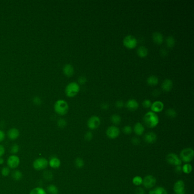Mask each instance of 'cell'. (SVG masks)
<instances>
[{
    "mask_svg": "<svg viewBox=\"0 0 194 194\" xmlns=\"http://www.w3.org/2000/svg\"><path fill=\"white\" fill-rule=\"evenodd\" d=\"M80 91V86L76 82L70 83L65 87V93L67 97L76 96Z\"/></svg>",
    "mask_w": 194,
    "mask_h": 194,
    "instance_id": "3",
    "label": "cell"
},
{
    "mask_svg": "<svg viewBox=\"0 0 194 194\" xmlns=\"http://www.w3.org/2000/svg\"><path fill=\"white\" fill-rule=\"evenodd\" d=\"M60 164L61 163L60 160L55 157H51L49 161V165L53 169L59 168L60 166Z\"/></svg>",
    "mask_w": 194,
    "mask_h": 194,
    "instance_id": "21",
    "label": "cell"
},
{
    "mask_svg": "<svg viewBox=\"0 0 194 194\" xmlns=\"http://www.w3.org/2000/svg\"><path fill=\"white\" fill-rule=\"evenodd\" d=\"M152 39L154 42L157 45H161L164 41L163 36L160 32H154L152 35Z\"/></svg>",
    "mask_w": 194,
    "mask_h": 194,
    "instance_id": "17",
    "label": "cell"
},
{
    "mask_svg": "<svg viewBox=\"0 0 194 194\" xmlns=\"http://www.w3.org/2000/svg\"><path fill=\"white\" fill-rule=\"evenodd\" d=\"M176 43L175 39L172 36H169L166 40V43L169 48H172L174 47Z\"/></svg>",
    "mask_w": 194,
    "mask_h": 194,
    "instance_id": "25",
    "label": "cell"
},
{
    "mask_svg": "<svg viewBox=\"0 0 194 194\" xmlns=\"http://www.w3.org/2000/svg\"><path fill=\"white\" fill-rule=\"evenodd\" d=\"M157 134L153 131L148 132L144 136V140L146 143L152 144L157 141Z\"/></svg>",
    "mask_w": 194,
    "mask_h": 194,
    "instance_id": "15",
    "label": "cell"
},
{
    "mask_svg": "<svg viewBox=\"0 0 194 194\" xmlns=\"http://www.w3.org/2000/svg\"><path fill=\"white\" fill-rule=\"evenodd\" d=\"M192 171H193V166L190 163H186L182 167V172L187 174L191 173Z\"/></svg>",
    "mask_w": 194,
    "mask_h": 194,
    "instance_id": "29",
    "label": "cell"
},
{
    "mask_svg": "<svg viewBox=\"0 0 194 194\" xmlns=\"http://www.w3.org/2000/svg\"><path fill=\"white\" fill-rule=\"evenodd\" d=\"M166 115L171 119H174L177 117V113L176 111L172 108H169L166 111Z\"/></svg>",
    "mask_w": 194,
    "mask_h": 194,
    "instance_id": "30",
    "label": "cell"
},
{
    "mask_svg": "<svg viewBox=\"0 0 194 194\" xmlns=\"http://www.w3.org/2000/svg\"><path fill=\"white\" fill-rule=\"evenodd\" d=\"M153 95L155 97H157L159 96V95H160V91L159 89H155L153 91Z\"/></svg>",
    "mask_w": 194,
    "mask_h": 194,
    "instance_id": "49",
    "label": "cell"
},
{
    "mask_svg": "<svg viewBox=\"0 0 194 194\" xmlns=\"http://www.w3.org/2000/svg\"><path fill=\"white\" fill-rule=\"evenodd\" d=\"M5 148L4 147L1 145H0V158L2 157V156L5 154Z\"/></svg>",
    "mask_w": 194,
    "mask_h": 194,
    "instance_id": "50",
    "label": "cell"
},
{
    "mask_svg": "<svg viewBox=\"0 0 194 194\" xmlns=\"http://www.w3.org/2000/svg\"><path fill=\"white\" fill-rule=\"evenodd\" d=\"M55 112L60 116H64L68 112L69 106L68 103L64 100H58L54 104Z\"/></svg>",
    "mask_w": 194,
    "mask_h": 194,
    "instance_id": "2",
    "label": "cell"
},
{
    "mask_svg": "<svg viewBox=\"0 0 194 194\" xmlns=\"http://www.w3.org/2000/svg\"><path fill=\"white\" fill-rule=\"evenodd\" d=\"M43 177L45 179L47 180H51L53 178V175L51 172L47 171L43 173Z\"/></svg>",
    "mask_w": 194,
    "mask_h": 194,
    "instance_id": "34",
    "label": "cell"
},
{
    "mask_svg": "<svg viewBox=\"0 0 194 194\" xmlns=\"http://www.w3.org/2000/svg\"><path fill=\"white\" fill-rule=\"evenodd\" d=\"M86 82H87V78L85 76H81L79 78V79H78V84L83 85V84H84Z\"/></svg>",
    "mask_w": 194,
    "mask_h": 194,
    "instance_id": "41",
    "label": "cell"
},
{
    "mask_svg": "<svg viewBox=\"0 0 194 194\" xmlns=\"http://www.w3.org/2000/svg\"><path fill=\"white\" fill-rule=\"evenodd\" d=\"M152 104V102L150 100L146 99L145 100H144L143 102H142V106L145 108H149L151 107Z\"/></svg>",
    "mask_w": 194,
    "mask_h": 194,
    "instance_id": "38",
    "label": "cell"
},
{
    "mask_svg": "<svg viewBox=\"0 0 194 194\" xmlns=\"http://www.w3.org/2000/svg\"><path fill=\"white\" fill-rule=\"evenodd\" d=\"M75 165L77 168L81 169L84 166V161L81 158H77L75 161Z\"/></svg>",
    "mask_w": 194,
    "mask_h": 194,
    "instance_id": "33",
    "label": "cell"
},
{
    "mask_svg": "<svg viewBox=\"0 0 194 194\" xmlns=\"http://www.w3.org/2000/svg\"></svg>",
    "mask_w": 194,
    "mask_h": 194,
    "instance_id": "53",
    "label": "cell"
},
{
    "mask_svg": "<svg viewBox=\"0 0 194 194\" xmlns=\"http://www.w3.org/2000/svg\"><path fill=\"white\" fill-rule=\"evenodd\" d=\"M160 54L163 57H166L168 55V52L165 49H162L160 51Z\"/></svg>",
    "mask_w": 194,
    "mask_h": 194,
    "instance_id": "47",
    "label": "cell"
},
{
    "mask_svg": "<svg viewBox=\"0 0 194 194\" xmlns=\"http://www.w3.org/2000/svg\"><path fill=\"white\" fill-rule=\"evenodd\" d=\"M47 193L49 194H58L59 190L57 186L50 185L47 187Z\"/></svg>",
    "mask_w": 194,
    "mask_h": 194,
    "instance_id": "27",
    "label": "cell"
},
{
    "mask_svg": "<svg viewBox=\"0 0 194 194\" xmlns=\"http://www.w3.org/2000/svg\"><path fill=\"white\" fill-rule=\"evenodd\" d=\"M166 160L169 164L174 166H179L182 164V161L180 158L177 155L172 153L168 154L166 157Z\"/></svg>",
    "mask_w": 194,
    "mask_h": 194,
    "instance_id": "7",
    "label": "cell"
},
{
    "mask_svg": "<svg viewBox=\"0 0 194 194\" xmlns=\"http://www.w3.org/2000/svg\"><path fill=\"white\" fill-rule=\"evenodd\" d=\"M33 102L35 105H40L42 103L41 99L39 97H34V98L33 99Z\"/></svg>",
    "mask_w": 194,
    "mask_h": 194,
    "instance_id": "45",
    "label": "cell"
},
{
    "mask_svg": "<svg viewBox=\"0 0 194 194\" xmlns=\"http://www.w3.org/2000/svg\"><path fill=\"white\" fill-rule=\"evenodd\" d=\"M126 107L130 111H135L139 107V104L135 99H129L126 103Z\"/></svg>",
    "mask_w": 194,
    "mask_h": 194,
    "instance_id": "14",
    "label": "cell"
},
{
    "mask_svg": "<svg viewBox=\"0 0 194 194\" xmlns=\"http://www.w3.org/2000/svg\"><path fill=\"white\" fill-rule=\"evenodd\" d=\"M122 131L125 134L128 135V134H130V133H131V132L133 131V129L129 125H126L123 128Z\"/></svg>",
    "mask_w": 194,
    "mask_h": 194,
    "instance_id": "36",
    "label": "cell"
},
{
    "mask_svg": "<svg viewBox=\"0 0 194 194\" xmlns=\"http://www.w3.org/2000/svg\"><path fill=\"white\" fill-rule=\"evenodd\" d=\"M30 194H47V193L41 187H35L31 191Z\"/></svg>",
    "mask_w": 194,
    "mask_h": 194,
    "instance_id": "31",
    "label": "cell"
},
{
    "mask_svg": "<svg viewBox=\"0 0 194 194\" xmlns=\"http://www.w3.org/2000/svg\"><path fill=\"white\" fill-rule=\"evenodd\" d=\"M131 143L134 145H138L140 144V140L137 137H133L131 139Z\"/></svg>",
    "mask_w": 194,
    "mask_h": 194,
    "instance_id": "43",
    "label": "cell"
},
{
    "mask_svg": "<svg viewBox=\"0 0 194 194\" xmlns=\"http://www.w3.org/2000/svg\"><path fill=\"white\" fill-rule=\"evenodd\" d=\"M145 190L141 187H138L135 190V194H145Z\"/></svg>",
    "mask_w": 194,
    "mask_h": 194,
    "instance_id": "42",
    "label": "cell"
},
{
    "mask_svg": "<svg viewBox=\"0 0 194 194\" xmlns=\"http://www.w3.org/2000/svg\"><path fill=\"white\" fill-rule=\"evenodd\" d=\"M175 172L178 174H181L182 172V167H181V165L175 166Z\"/></svg>",
    "mask_w": 194,
    "mask_h": 194,
    "instance_id": "46",
    "label": "cell"
},
{
    "mask_svg": "<svg viewBox=\"0 0 194 194\" xmlns=\"http://www.w3.org/2000/svg\"><path fill=\"white\" fill-rule=\"evenodd\" d=\"M146 82H147V84L150 86H155L158 84L159 80H158V78L156 76L152 75L147 79Z\"/></svg>",
    "mask_w": 194,
    "mask_h": 194,
    "instance_id": "22",
    "label": "cell"
},
{
    "mask_svg": "<svg viewBox=\"0 0 194 194\" xmlns=\"http://www.w3.org/2000/svg\"><path fill=\"white\" fill-rule=\"evenodd\" d=\"M138 41L134 36L128 35L123 40L124 46L128 49H134L137 46Z\"/></svg>",
    "mask_w": 194,
    "mask_h": 194,
    "instance_id": "5",
    "label": "cell"
},
{
    "mask_svg": "<svg viewBox=\"0 0 194 194\" xmlns=\"http://www.w3.org/2000/svg\"><path fill=\"white\" fill-rule=\"evenodd\" d=\"M115 105L118 108H122L124 106V102L122 101H121V100H118V101H117L116 102Z\"/></svg>",
    "mask_w": 194,
    "mask_h": 194,
    "instance_id": "44",
    "label": "cell"
},
{
    "mask_svg": "<svg viewBox=\"0 0 194 194\" xmlns=\"http://www.w3.org/2000/svg\"><path fill=\"white\" fill-rule=\"evenodd\" d=\"M11 177L15 180H20L22 178V174L19 170H15L12 172Z\"/></svg>",
    "mask_w": 194,
    "mask_h": 194,
    "instance_id": "28",
    "label": "cell"
},
{
    "mask_svg": "<svg viewBox=\"0 0 194 194\" xmlns=\"http://www.w3.org/2000/svg\"><path fill=\"white\" fill-rule=\"evenodd\" d=\"M1 174L4 177H7L10 174V169L9 167H5L1 170Z\"/></svg>",
    "mask_w": 194,
    "mask_h": 194,
    "instance_id": "39",
    "label": "cell"
},
{
    "mask_svg": "<svg viewBox=\"0 0 194 194\" xmlns=\"http://www.w3.org/2000/svg\"><path fill=\"white\" fill-rule=\"evenodd\" d=\"M120 130L118 127L114 125L110 126L106 130V134L110 139H115L120 135Z\"/></svg>",
    "mask_w": 194,
    "mask_h": 194,
    "instance_id": "8",
    "label": "cell"
},
{
    "mask_svg": "<svg viewBox=\"0 0 194 194\" xmlns=\"http://www.w3.org/2000/svg\"><path fill=\"white\" fill-rule=\"evenodd\" d=\"M49 165V161L45 158H39L33 162V167L37 171L44 170Z\"/></svg>",
    "mask_w": 194,
    "mask_h": 194,
    "instance_id": "6",
    "label": "cell"
},
{
    "mask_svg": "<svg viewBox=\"0 0 194 194\" xmlns=\"http://www.w3.org/2000/svg\"><path fill=\"white\" fill-rule=\"evenodd\" d=\"M63 72L65 75L67 77H71L74 74V68L73 65L70 64H66L63 67Z\"/></svg>",
    "mask_w": 194,
    "mask_h": 194,
    "instance_id": "18",
    "label": "cell"
},
{
    "mask_svg": "<svg viewBox=\"0 0 194 194\" xmlns=\"http://www.w3.org/2000/svg\"><path fill=\"white\" fill-rule=\"evenodd\" d=\"M152 111L154 113L161 112L164 108V104L162 101H156L152 104L151 105Z\"/></svg>",
    "mask_w": 194,
    "mask_h": 194,
    "instance_id": "13",
    "label": "cell"
},
{
    "mask_svg": "<svg viewBox=\"0 0 194 194\" xmlns=\"http://www.w3.org/2000/svg\"><path fill=\"white\" fill-rule=\"evenodd\" d=\"M173 87L172 81L169 79H166L164 80L161 84V87L163 91L165 92H169Z\"/></svg>",
    "mask_w": 194,
    "mask_h": 194,
    "instance_id": "16",
    "label": "cell"
},
{
    "mask_svg": "<svg viewBox=\"0 0 194 194\" xmlns=\"http://www.w3.org/2000/svg\"><path fill=\"white\" fill-rule=\"evenodd\" d=\"M137 55L141 57H145L148 55V49L145 46H140L137 51Z\"/></svg>",
    "mask_w": 194,
    "mask_h": 194,
    "instance_id": "24",
    "label": "cell"
},
{
    "mask_svg": "<svg viewBox=\"0 0 194 194\" xmlns=\"http://www.w3.org/2000/svg\"><path fill=\"white\" fill-rule=\"evenodd\" d=\"M194 157V151L192 148L187 147L182 150L180 153V159L186 163L191 162Z\"/></svg>",
    "mask_w": 194,
    "mask_h": 194,
    "instance_id": "4",
    "label": "cell"
},
{
    "mask_svg": "<svg viewBox=\"0 0 194 194\" xmlns=\"http://www.w3.org/2000/svg\"><path fill=\"white\" fill-rule=\"evenodd\" d=\"M174 191L175 194H185V185L183 180L177 181L174 186Z\"/></svg>",
    "mask_w": 194,
    "mask_h": 194,
    "instance_id": "11",
    "label": "cell"
},
{
    "mask_svg": "<svg viewBox=\"0 0 194 194\" xmlns=\"http://www.w3.org/2000/svg\"><path fill=\"white\" fill-rule=\"evenodd\" d=\"M133 130L137 136H142L145 131V128L141 123L137 122L134 126Z\"/></svg>",
    "mask_w": 194,
    "mask_h": 194,
    "instance_id": "19",
    "label": "cell"
},
{
    "mask_svg": "<svg viewBox=\"0 0 194 194\" xmlns=\"http://www.w3.org/2000/svg\"><path fill=\"white\" fill-rule=\"evenodd\" d=\"M57 126L59 128H65L66 126V125H67V122L65 120V119H59L57 121Z\"/></svg>",
    "mask_w": 194,
    "mask_h": 194,
    "instance_id": "35",
    "label": "cell"
},
{
    "mask_svg": "<svg viewBox=\"0 0 194 194\" xmlns=\"http://www.w3.org/2000/svg\"><path fill=\"white\" fill-rule=\"evenodd\" d=\"M8 136L10 139L15 140L19 136V131L16 128H11L9 130Z\"/></svg>",
    "mask_w": 194,
    "mask_h": 194,
    "instance_id": "20",
    "label": "cell"
},
{
    "mask_svg": "<svg viewBox=\"0 0 194 194\" xmlns=\"http://www.w3.org/2000/svg\"><path fill=\"white\" fill-rule=\"evenodd\" d=\"M143 121L146 126L150 128H154L158 125L160 120L156 113L152 111H150L144 115Z\"/></svg>",
    "mask_w": 194,
    "mask_h": 194,
    "instance_id": "1",
    "label": "cell"
},
{
    "mask_svg": "<svg viewBox=\"0 0 194 194\" xmlns=\"http://www.w3.org/2000/svg\"><path fill=\"white\" fill-rule=\"evenodd\" d=\"M157 183L156 178L152 175H149L143 179L142 185L147 189H151L155 186Z\"/></svg>",
    "mask_w": 194,
    "mask_h": 194,
    "instance_id": "10",
    "label": "cell"
},
{
    "mask_svg": "<svg viewBox=\"0 0 194 194\" xmlns=\"http://www.w3.org/2000/svg\"><path fill=\"white\" fill-rule=\"evenodd\" d=\"M4 161L3 158H2V157H1V158H0V165L3 164V163H4Z\"/></svg>",
    "mask_w": 194,
    "mask_h": 194,
    "instance_id": "52",
    "label": "cell"
},
{
    "mask_svg": "<svg viewBox=\"0 0 194 194\" xmlns=\"http://www.w3.org/2000/svg\"><path fill=\"white\" fill-rule=\"evenodd\" d=\"M19 150V146L17 145V144H14V145H13L11 146L10 152H11V153L13 154V155H15L18 152Z\"/></svg>",
    "mask_w": 194,
    "mask_h": 194,
    "instance_id": "37",
    "label": "cell"
},
{
    "mask_svg": "<svg viewBox=\"0 0 194 194\" xmlns=\"http://www.w3.org/2000/svg\"><path fill=\"white\" fill-rule=\"evenodd\" d=\"M111 121L114 125H119L121 122V117L120 116L117 114H114L111 117Z\"/></svg>",
    "mask_w": 194,
    "mask_h": 194,
    "instance_id": "26",
    "label": "cell"
},
{
    "mask_svg": "<svg viewBox=\"0 0 194 194\" xmlns=\"http://www.w3.org/2000/svg\"><path fill=\"white\" fill-rule=\"evenodd\" d=\"M100 119L97 116H93L88 119L87 121V126L90 129H96L100 126Z\"/></svg>",
    "mask_w": 194,
    "mask_h": 194,
    "instance_id": "9",
    "label": "cell"
},
{
    "mask_svg": "<svg viewBox=\"0 0 194 194\" xmlns=\"http://www.w3.org/2000/svg\"><path fill=\"white\" fill-rule=\"evenodd\" d=\"M149 194H167L166 189L162 187H157L149 191Z\"/></svg>",
    "mask_w": 194,
    "mask_h": 194,
    "instance_id": "23",
    "label": "cell"
},
{
    "mask_svg": "<svg viewBox=\"0 0 194 194\" xmlns=\"http://www.w3.org/2000/svg\"><path fill=\"white\" fill-rule=\"evenodd\" d=\"M84 138L86 139V140L88 141H91L93 138V134L91 131H87L85 135H84Z\"/></svg>",
    "mask_w": 194,
    "mask_h": 194,
    "instance_id": "40",
    "label": "cell"
},
{
    "mask_svg": "<svg viewBox=\"0 0 194 194\" xmlns=\"http://www.w3.org/2000/svg\"><path fill=\"white\" fill-rule=\"evenodd\" d=\"M132 182H133V183L135 186H139L140 185H142L143 179L139 176H136L133 178Z\"/></svg>",
    "mask_w": 194,
    "mask_h": 194,
    "instance_id": "32",
    "label": "cell"
},
{
    "mask_svg": "<svg viewBox=\"0 0 194 194\" xmlns=\"http://www.w3.org/2000/svg\"><path fill=\"white\" fill-rule=\"evenodd\" d=\"M101 108L103 110H107L109 108V104L108 103H104L101 105Z\"/></svg>",
    "mask_w": 194,
    "mask_h": 194,
    "instance_id": "51",
    "label": "cell"
},
{
    "mask_svg": "<svg viewBox=\"0 0 194 194\" xmlns=\"http://www.w3.org/2000/svg\"><path fill=\"white\" fill-rule=\"evenodd\" d=\"M5 137V134L4 132L2 130H0V142H1L4 140Z\"/></svg>",
    "mask_w": 194,
    "mask_h": 194,
    "instance_id": "48",
    "label": "cell"
},
{
    "mask_svg": "<svg viewBox=\"0 0 194 194\" xmlns=\"http://www.w3.org/2000/svg\"><path fill=\"white\" fill-rule=\"evenodd\" d=\"M20 163V160L18 156L12 155L9 157L7 163L9 167L11 169H16L18 167Z\"/></svg>",
    "mask_w": 194,
    "mask_h": 194,
    "instance_id": "12",
    "label": "cell"
}]
</instances>
